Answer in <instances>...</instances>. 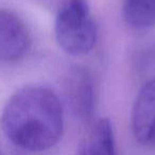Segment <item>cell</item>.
I'll return each instance as SVG.
<instances>
[{
    "label": "cell",
    "mask_w": 155,
    "mask_h": 155,
    "mask_svg": "<svg viewBox=\"0 0 155 155\" xmlns=\"http://www.w3.org/2000/svg\"><path fill=\"white\" fill-rule=\"evenodd\" d=\"M132 131L142 146L155 147V79L143 83L132 110Z\"/></svg>",
    "instance_id": "cell-5"
},
{
    "label": "cell",
    "mask_w": 155,
    "mask_h": 155,
    "mask_svg": "<svg viewBox=\"0 0 155 155\" xmlns=\"http://www.w3.org/2000/svg\"><path fill=\"white\" fill-rule=\"evenodd\" d=\"M1 127L8 139L20 149L49 150L60 141L64 130L60 99L47 87H22L5 104Z\"/></svg>",
    "instance_id": "cell-1"
},
{
    "label": "cell",
    "mask_w": 155,
    "mask_h": 155,
    "mask_svg": "<svg viewBox=\"0 0 155 155\" xmlns=\"http://www.w3.org/2000/svg\"><path fill=\"white\" fill-rule=\"evenodd\" d=\"M0 155H3V153H2V151L0 150Z\"/></svg>",
    "instance_id": "cell-10"
},
{
    "label": "cell",
    "mask_w": 155,
    "mask_h": 155,
    "mask_svg": "<svg viewBox=\"0 0 155 155\" xmlns=\"http://www.w3.org/2000/svg\"><path fill=\"white\" fill-rule=\"evenodd\" d=\"M134 69L138 77L144 81L155 79V44L149 45L138 51L134 58Z\"/></svg>",
    "instance_id": "cell-8"
},
{
    "label": "cell",
    "mask_w": 155,
    "mask_h": 155,
    "mask_svg": "<svg viewBox=\"0 0 155 155\" xmlns=\"http://www.w3.org/2000/svg\"><path fill=\"white\" fill-rule=\"evenodd\" d=\"M65 94L74 114L86 123L91 122L95 110V91L87 69L75 66L65 77Z\"/></svg>",
    "instance_id": "cell-4"
},
{
    "label": "cell",
    "mask_w": 155,
    "mask_h": 155,
    "mask_svg": "<svg viewBox=\"0 0 155 155\" xmlns=\"http://www.w3.org/2000/svg\"><path fill=\"white\" fill-rule=\"evenodd\" d=\"M39 1H41V2H50L52 0H39Z\"/></svg>",
    "instance_id": "cell-9"
},
{
    "label": "cell",
    "mask_w": 155,
    "mask_h": 155,
    "mask_svg": "<svg viewBox=\"0 0 155 155\" xmlns=\"http://www.w3.org/2000/svg\"><path fill=\"white\" fill-rule=\"evenodd\" d=\"M58 46L71 55H84L97 41V25L86 0H62L54 26Z\"/></svg>",
    "instance_id": "cell-2"
},
{
    "label": "cell",
    "mask_w": 155,
    "mask_h": 155,
    "mask_svg": "<svg viewBox=\"0 0 155 155\" xmlns=\"http://www.w3.org/2000/svg\"><path fill=\"white\" fill-rule=\"evenodd\" d=\"M80 155H117L113 125L108 119L101 118L91 124Z\"/></svg>",
    "instance_id": "cell-6"
},
{
    "label": "cell",
    "mask_w": 155,
    "mask_h": 155,
    "mask_svg": "<svg viewBox=\"0 0 155 155\" xmlns=\"http://www.w3.org/2000/svg\"><path fill=\"white\" fill-rule=\"evenodd\" d=\"M124 18L137 29L155 26V0H125Z\"/></svg>",
    "instance_id": "cell-7"
},
{
    "label": "cell",
    "mask_w": 155,
    "mask_h": 155,
    "mask_svg": "<svg viewBox=\"0 0 155 155\" xmlns=\"http://www.w3.org/2000/svg\"><path fill=\"white\" fill-rule=\"evenodd\" d=\"M32 39L26 24L13 12L0 9V62L12 63L30 51Z\"/></svg>",
    "instance_id": "cell-3"
}]
</instances>
